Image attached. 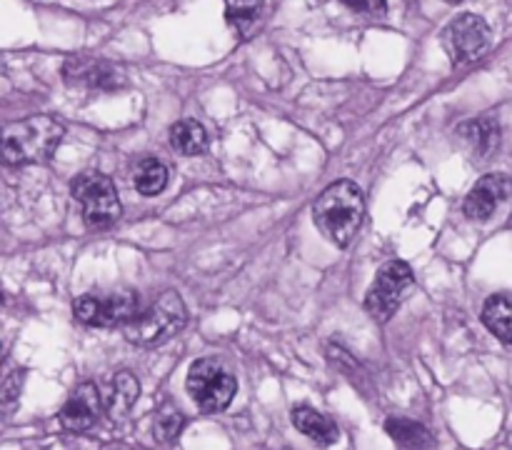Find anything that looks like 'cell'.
I'll use <instances>...</instances> for the list:
<instances>
[{
	"label": "cell",
	"instance_id": "cell-15",
	"mask_svg": "<svg viewBox=\"0 0 512 450\" xmlns=\"http://www.w3.org/2000/svg\"><path fill=\"white\" fill-rule=\"evenodd\" d=\"M460 135L468 143V148L473 150L478 158H485V155L493 153L500 143V128L493 118H475L463 123L460 128Z\"/></svg>",
	"mask_w": 512,
	"mask_h": 450
},
{
	"label": "cell",
	"instance_id": "cell-20",
	"mask_svg": "<svg viewBox=\"0 0 512 450\" xmlns=\"http://www.w3.org/2000/svg\"><path fill=\"white\" fill-rule=\"evenodd\" d=\"M183 428H185V415L180 413L178 408H173L170 403H165L163 408H160L158 418H155V438H158L160 443L170 445L180 438Z\"/></svg>",
	"mask_w": 512,
	"mask_h": 450
},
{
	"label": "cell",
	"instance_id": "cell-18",
	"mask_svg": "<svg viewBox=\"0 0 512 450\" xmlns=\"http://www.w3.org/2000/svg\"><path fill=\"white\" fill-rule=\"evenodd\" d=\"M265 0H225V18L240 38H248Z\"/></svg>",
	"mask_w": 512,
	"mask_h": 450
},
{
	"label": "cell",
	"instance_id": "cell-17",
	"mask_svg": "<svg viewBox=\"0 0 512 450\" xmlns=\"http://www.w3.org/2000/svg\"><path fill=\"white\" fill-rule=\"evenodd\" d=\"M170 145L183 155H200L208 148V133L198 120H180L170 128Z\"/></svg>",
	"mask_w": 512,
	"mask_h": 450
},
{
	"label": "cell",
	"instance_id": "cell-21",
	"mask_svg": "<svg viewBox=\"0 0 512 450\" xmlns=\"http://www.w3.org/2000/svg\"><path fill=\"white\" fill-rule=\"evenodd\" d=\"M343 3L355 13L373 15V18L385 15V10H388V0H343Z\"/></svg>",
	"mask_w": 512,
	"mask_h": 450
},
{
	"label": "cell",
	"instance_id": "cell-24",
	"mask_svg": "<svg viewBox=\"0 0 512 450\" xmlns=\"http://www.w3.org/2000/svg\"><path fill=\"white\" fill-rule=\"evenodd\" d=\"M3 70H5V68H3V60H0V73H3Z\"/></svg>",
	"mask_w": 512,
	"mask_h": 450
},
{
	"label": "cell",
	"instance_id": "cell-4",
	"mask_svg": "<svg viewBox=\"0 0 512 450\" xmlns=\"http://www.w3.org/2000/svg\"><path fill=\"white\" fill-rule=\"evenodd\" d=\"M70 193L83 208V220L88 228H113L120 218V198L113 180L98 170H85L70 183Z\"/></svg>",
	"mask_w": 512,
	"mask_h": 450
},
{
	"label": "cell",
	"instance_id": "cell-26",
	"mask_svg": "<svg viewBox=\"0 0 512 450\" xmlns=\"http://www.w3.org/2000/svg\"><path fill=\"white\" fill-rule=\"evenodd\" d=\"M0 303H3V295H0Z\"/></svg>",
	"mask_w": 512,
	"mask_h": 450
},
{
	"label": "cell",
	"instance_id": "cell-7",
	"mask_svg": "<svg viewBox=\"0 0 512 450\" xmlns=\"http://www.w3.org/2000/svg\"><path fill=\"white\" fill-rule=\"evenodd\" d=\"M410 285H413V270L403 260L385 263L380 273L375 275L373 288L365 295V310L370 313V318L378 320V323H388L405 300V295L410 293Z\"/></svg>",
	"mask_w": 512,
	"mask_h": 450
},
{
	"label": "cell",
	"instance_id": "cell-3",
	"mask_svg": "<svg viewBox=\"0 0 512 450\" xmlns=\"http://www.w3.org/2000/svg\"><path fill=\"white\" fill-rule=\"evenodd\" d=\"M188 323V310L175 290L158 295L145 310H140L123 328L125 338L138 348H155L178 335Z\"/></svg>",
	"mask_w": 512,
	"mask_h": 450
},
{
	"label": "cell",
	"instance_id": "cell-2",
	"mask_svg": "<svg viewBox=\"0 0 512 450\" xmlns=\"http://www.w3.org/2000/svg\"><path fill=\"white\" fill-rule=\"evenodd\" d=\"M363 215V193L350 180H338V183L328 185L313 205L315 225L340 248H348L353 243V238L360 230V223H363Z\"/></svg>",
	"mask_w": 512,
	"mask_h": 450
},
{
	"label": "cell",
	"instance_id": "cell-6",
	"mask_svg": "<svg viewBox=\"0 0 512 450\" xmlns=\"http://www.w3.org/2000/svg\"><path fill=\"white\" fill-rule=\"evenodd\" d=\"M188 393L190 398L198 403L200 410L205 413H220L230 405L238 383H235L233 373L218 360H195L188 370Z\"/></svg>",
	"mask_w": 512,
	"mask_h": 450
},
{
	"label": "cell",
	"instance_id": "cell-22",
	"mask_svg": "<svg viewBox=\"0 0 512 450\" xmlns=\"http://www.w3.org/2000/svg\"><path fill=\"white\" fill-rule=\"evenodd\" d=\"M20 383H23V373H13L0 388V403H10V400L18 398Z\"/></svg>",
	"mask_w": 512,
	"mask_h": 450
},
{
	"label": "cell",
	"instance_id": "cell-10",
	"mask_svg": "<svg viewBox=\"0 0 512 450\" xmlns=\"http://www.w3.org/2000/svg\"><path fill=\"white\" fill-rule=\"evenodd\" d=\"M103 413V395H100L98 385L83 383L70 393L65 405L60 408V425L70 433H85V430L95 428Z\"/></svg>",
	"mask_w": 512,
	"mask_h": 450
},
{
	"label": "cell",
	"instance_id": "cell-13",
	"mask_svg": "<svg viewBox=\"0 0 512 450\" xmlns=\"http://www.w3.org/2000/svg\"><path fill=\"white\" fill-rule=\"evenodd\" d=\"M293 425L295 430H300V433L305 435V438L323 445V448H328V445H333L335 440L340 438L338 425H335L328 415L310 408V405H298V408L293 410Z\"/></svg>",
	"mask_w": 512,
	"mask_h": 450
},
{
	"label": "cell",
	"instance_id": "cell-19",
	"mask_svg": "<svg viewBox=\"0 0 512 450\" xmlns=\"http://www.w3.org/2000/svg\"><path fill=\"white\" fill-rule=\"evenodd\" d=\"M133 183L135 188H138V193L153 198V195L163 193L165 185H168V168L155 158L143 160V163L138 165V170H135Z\"/></svg>",
	"mask_w": 512,
	"mask_h": 450
},
{
	"label": "cell",
	"instance_id": "cell-12",
	"mask_svg": "<svg viewBox=\"0 0 512 450\" xmlns=\"http://www.w3.org/2000/svg\"><path fill=\"white\" fill-rule=\"evenodd\" d=\"M140 398V383L133 373L123 370L110 378L108 388L103 393V408L110 420H120L133 410L135 400Z\"/></svg>",
	"mask_w": 512,
	"mask_h": 450
},
{
	"label": "cell",
	"instance_id": "cell-25",
	"mask_svg": "<svg viewBox=\"0 0 512 450\" xmlns=\"http://www.w3.org/2000/svg\"><path fill=\"white\" fill-rule=\"evenodd\" d=\"M448 3H460V0H448Z\"/></svg>",
	"mask_w": 512,
	"mask_h": 450
},
{
	"label": "cell",
	"instance_id": "cell-8",
	"mask_svg": "<svg viewBox=\"0 0 512 450\" xmlns=\"http://www.w3.org/2000/svg\"><path fill=\"white\" fill-rule=\"evenodd\" d=\"M490 28L480 15L463 13L445 28L443 45L448 50L450 60L458 65L473 63L485 50L490 48Z\"/></svg>",
	"mask_w": 512,
	"mask_h": 450
},
{
	"label": "cell",
	"instance_id": "cell-14",
	"mask_svg": "<svg viewBox=\"0 0 512 450\" xmlns=\"http://www.w3.org/2000/svg\"><path fill=\"white\" fill-rule=\"evenodd\" d=\"M388 435L400 445L403 450H433L435 435L425 428L423 423L410 418H390L385 423Z\"/></svg>",
	"mask_w": 512,
	"mask_h": 450
},
{
	"label": "cell",
	"instance_id": "cell-9",
	"mask_svg": "<svg viewBox=\"0 0 512 450\" xmlns=\"http://www.w3.org/2000/svg\"><path fill=\"white\" fill-rule=\"evenodd\" d=\"M63 78L70 85H83L93 90H120L128 83V75L120 65L110 60L88 58V55H75L63 65Z\"/></svg>",
	"mask_w": 512,
	"mask_h": 450
},
{
	"label": "cell",
	"instance_id": "cell-23",
	"mask_svg": "<svg viewBox=\"0 0 512 450\" xmlns=\"http://www.w3.org/2000/svg\"><path fill=\"white\" fill-rule=\"evenodd\" d=\"M3 358H5V345L0 343V363H3Z\"/></svg>",
	"mask_w": 512,
	"mask_h": 450
},
{
	"label": "cell",
	"instance_id": "cell-1",
	"mask_svg": "<svg viewBox=\"0 0 512 450\" xmlns=\"http://www.w3.org/2000/svg\"><path fill=\"white\" fill-rule=\"evenodd\" d=\"M63 135V123L50 115H30L0 125V163L13 168L45 163L53 158Z\"/></svg>",
	"mask_w": 512,
	"mask_h": 450
},
{
	"label": "cell",
	"instance_id": "cell-11",
	"mask_svg": "<svg viewBox=\"0 0 512 450\" xmlns=\"http://www.w3.org/2000/svg\"><path fill=\"white\" fill-rule=\"evenodd\" d=\"M510 195V178L500 173H490L473 185L465 198L463 210L470 220H488L500 203Z\"/></svg>",
	"mask_w": 512,
	"mask_h": 450
},
{
	"label": "cell",
	"instance_id": "cell-16",
	"mask_svg": "<svg viewBox=\"0 0 512 450\" xmlns=\"http://www.w3.org/2000/svg\"><path fill=\"white\" fill-rule=\"evenodd\" d=\"M483 323L503 343L512 345V295L500 293L488 298L483 308Z\"/></svg>",
	"mask_w": 512,
	"mask_h": 450
},
{
	"label": "cell",
	"instance_id": "cell-5",
	"mask_svg": "<svg viewBox=\"0 0 512 450\" xmlns=\"http://www.w3.org/2000/svg\"><path fill=\"white\" fill-rule=\"evenodd\" d=\"M73 313L90 328H118V325L125 328L140 313V298L135 290L128 288L88 293L75 300Z\"/></svg>",
	"mask_w": 512,
	"mask_h": 450
}]
</instances>
